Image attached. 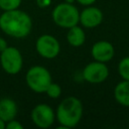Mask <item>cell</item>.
I'll list each match as a JSON object with an SVG mask.
<instances>
[{
    "instance_id": "17",
    "label": "cell",
    "mask_w": 129,
    "mask_h": 129,
    "mask_svg": "<svg viewBox=\"0 0 129 129\" xmlns=\"http://www.w3.org/2000/svg\"><path fill=\"white\" fill-rule=\"evenodd\" d=\"M6 129H23L22 124L19 121H16L15 119H12L8 122H6Z\"/></svg>"
},
{
    "instance_id": "13",
    "label": "cell",
    "mask_w": 129,
    "mask_h": 129,
    "mask_svg": "<svg viewBox=\"0 0 129 129\" xmlns=\"http://www.w3.org/2000/svg\"><path fill=\"white\" fill-rule=\"evenodd\" d=\"M67 40L70 45H72L74 47H79L85 43L86 33L81 26L75 25L68 29Z\"/></svg>"
},
{
    "instance_id": "23",
    "label": "cell",
    "mask_w": 129,
    "mask_h": 129,
    "mask_svg": "<svg viewBox=\"0 0 129 129\" xmlns=\"http://www.w3.org/2000/svg\"><path fill=\"white\" fill-rule=\"evenodd\" d=\"M0 10H1V8H0Z\"/></svg>"
},
{
    "instance_id": "11",
    "label": "cell",
    "mask_w": 129,
    "mask_h": 129,
    "mask_svg": "<svg viewBox=\"0 0 129 129\" xmlns=\"http://www.w3.org/2000/svg\"><path fill=\"white\" fill-rule=\"evenodd\" d=\"M17 104L10 98H3L0 100V118L4 122L15 119L17 115Z\"/></svg>"
},
{
    "instance_id": "12",
    "label": "cell",
    "mask_w": 129,
    "mask_h": 129,
    "mask_svg": "<svg viewBox=\"0 0 129 129\" xmlns=\"http://www.w3.org/2000/svg\"><path fill=\"white\" fill-rule=\"evenodd\" d=\"M113 95L119 105L129 108V81L123 80L119 82L114 88Z\"/></svg>"
},
{
    "instance_id": "16",
    "label": "cell",
    "mask_w": 129,
    "mask_h": 129,
    "mask_svg": "<svg viewBox=\"0 0 129 129\" xmlns=\"http://www.w3.org/2000/svg\"><path fill=\"white\" fill-rule=\"evenodd\" d=\"M45 94L51 99H57L61 95V88L58 84H55V83L51 82L49 84V86L47 87V89L45 91Z\"/></svg>"
},
{
    "instance_id": "1",
    "label": "cell",
    "mask_w": 129,
    "mask_h": 129,
    "mask_svg": "<svg viewBox=\"0 0 129 129\" xmlns=\"http://www.w3.org/2000/svg\"><path fill=\"white\" fill-rule=\"evenodd\" d=\"M0 29L13 38L26 37L32 29V19L24 11L14 9L0 14Z\"/></svg>"
},
{
    "instance_id": "9",
    "label": "cell",
    "mask_w": 129,
    "mask_h": 129,
    "mask_svg": "<svg viewBox=\"0 0 129 129\" xmlns=\"http://www.w3.org/2000/svg\"><path fill=\"white\" fill-rule=\"evenodd\" d=\"M103 21V12L95 6H86L80 12V23L86 28H95Z\"/></svg>"
},
{
    "instance_id": "5",
    "label": "cell",
    "mask_w": 129,
    "mask_h": 129,
    "mask_svg": "<svg viewBox=\"0 0 129 129\" xmlns=\"http://www.w3.org/2000/svg\"><path fill=\"white\" fill-rule=\"evenodd\" d=\"M0 64L8 75H17L23 66V57L20 50L14 46H7L0 52Z\"/></svg>"
},
{
    "instance_id": "6",
    "label": "cell",
    "mask_w": 129,
    "mask_h": 129,
    "mask_svg": "<svg viewBox=\"0 0 129 129\" xmlns=\"http://www.w3.org/2000/svg\"><path fill=\"white\" fill-rule=\"evenodd\" d=\"M37 53L46 59L55 58L60 51V44L56 37L50 34H42L35 41Z\"/></svg>"
},
{
    "instance_id": "14",
    "label": "cell",
    "mask_w": 129,
    "mask_h": 129,
    "mask_svg": "<svg viewBox=\"0 0 129 129\" xmlns=\"http://www.w3.org/2000/svg\"><path fill=\"white\" fill-rule=\"evenodd\" d=\"M118 73L123 80L129 81V55L120 59L118 63Z\"/></svg>"
},
{
    "instance_id": "20",
    "label": "cell",
    "mask_w": 129,
    "mask_h": 129,
    "mask_svg": "<svg viewBox=\"0 0 129 129\" xmlns=\"http://www.w3.org/2000/svg\"><path fill=\"white\" fill-rule=\"evenodd\" d=\"M7 46H8V43H7L6 39L0 36V52H2L4 49H6Z\"/></svg>"
},
{
    "instance_id": "15",
    "label": "cell",
    "mask_w": 129,
    "mask_h": 129,
    "mask_svg": "<svg viewBox=\"0 0 129 129\" xmlns=\"http://www.w3.org/2000/svg\"><path fill=\"white\" fill-rule=\"evenodd\" d=\"M21 0H0V8L3 11H9L19 8Z\"/></svg>"
},
{
    "instance_id": "18",
    "label": "cell",
    "mask_w": 129,
    "mask_h": 129,
    "mask_svg": "<svg viewBox=\"0 0 129 129\" xmlns=\"http://www.w3.org/2000/svg\"><path fill=\"white\" fill-rule=\"evenodd\" d=\"M51 3V0H36V4L40 8H46Z\"/></svg>"
},
{
    "instance_id": "7",
    "label": "cell",
    "mask_w": 129,
    "mask_h": 129,
    "mask_svg": "<svg viewBox=\"0 0 129 129\" xmlns=\"http://www.w3.org/2000/svg\"><path fill=\"white\" fill-rule=\"evenodd\" d=\"M83 79L90 84H101L109 77V68L106 62L91 61L89 62L82 72Z\"/></svg>"
},
{
    "instance_id": "3",
    "label": "cell",
    "mask_w": 129,
    "mask_h": 129,
    "mask_svg": "<svg viewBox=\"0 0 129 129\" xmlns=\"http://www.w3.org/2000/svg\"><path fill=\"white\" fill-rule=\"evenodd\" d=\"M53 22L61 28H71L80 23V11L71 3L62 2L57 4L51 12Z\"/></svg>"
},
{
    "instance_id": "4",
    "label": "cell",
    "mask_w": 129,
    "mask_h": 129,
    "mask_svg": "<svg viewBox=\"0 0 129 129\" xmlns=\"http://www.w3.org/2000/svg\"><path fill=\"white\" fill-rule=\"evenodd\" d=\"M25 81L28 88L34 93H45L47 87L52 82L49 71L42 66L31 67L25 75Z\"/></svg>"
},
{
    "instance_id": "8",
    "label": "cell",
    "mask_w": 129,
    "mask_h": 129,
    "mask_svg": "<svg viewBox=\"0 0 129 129\" xmlns=\"http://www.w3.org/2000/svg\"><path fill=\"white\" fill-rule=\"evenodd\" d=\"M32 123L41 129L50 127L55 120V113L50 106L47 104H37L30 113Z\"/></svg>"
},
{
    "instance_id": "2",
    "label": "cell",
    "mask_w": 129,
    "mask_h": 129,
    "mask_svg": "<svg viewBox=\"0 0 129 129\" xmlns=\"http://www.w3.org/2000/svg\"><path fill=\"white\" fill-rule=\"evenodd\" d=\"M83 104L74 96L64 98L57 106L55 118L59 124L58 128L69 129L76 127L83 117Z\"/></svg>"
},
{
    "instance_id": "19",
    "label": "cell",
    "mask_w": 129,
    "mask_h": 129,
    "mask_svg": "<svg viewBox=\"0 0 129 129\" xmlns=\"http://www.w3.org/2000/svg\"><path fill=\"white\" fill-rule=\"evenodd\" d=\"M76 1L83 6H90L96 2V0H76Z\"/></svg>"
},
{
    "instance_id": "10",
    "label": "cell",
    "mask_w": 129,
    "mask_h": 129,
    "mask_svg": "<svg viewBox=\"0 0 129 129\" xmlns=\"http://www.w3.org/2000/svg\"><path fill=\"white\" fill-rule=\"evenodd\" d=\"M91 54L94 60L108 62L114 57L115 48L108 40H99L93 44L91 48Z\"/></svg>"
},
{
    "instance_id": "21",
    "label": "cell",
    "mask_w": 129,
    "mask_h": 129,
    "mask_svg": "<svg viewBox=\"0 0 129 129\" xmlns=\"http://www.w3.org/2000/svg\"><path fill=\"white\" fill-rule=\"evenodd\" d=\"M5 126H6V122H4V121L0 118V129H5Z\"/></svg>"
},
{
    "instance_id": "22",
    "label": "cell",
    "mask_w": 129,
    "mask_h": 129,
    "mask_svg": "<svg viewBox=\"0 0 129 129\" xmlns=\"http://www.w3.org/2000/svg\"><path fill=\"white\" fill-rule=\"evenodd\" d=\"M64 2H67V3H71V4H74V2H76V0H64Z\"/></svg>"
}]
</instances>
